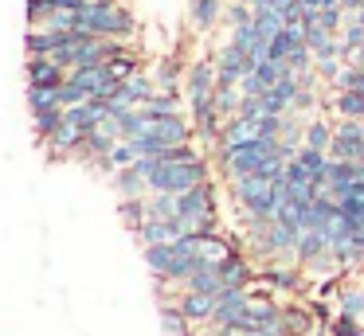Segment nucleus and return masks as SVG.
<instances>
[{
    "label": "nucleus",
    "mask_w": 364,
    "mask_h": 336,
    "mask_svg": "<svg viewBox=\"0 0 364 336\" xmlns=\"http://www.w3.org/2000/svg\"><path fill=\"white\" fill-rule=\"evenodd\" d=\"M79 28L102 39H129L134 36V12L122 8L118 0H87L79 8Z\"/></svg>",
    "instance_id": "nucleus-1"
},
{
    "label": "nucleus",
    "mask_w": 364,
    "mask_h": 336,
    "mask_svg": "<svg viewBox=\"0 0 364 336\" xmlns=\"http://www.w3.org/2000/svg\"><path fill=\"white\" fill-rule=\"evenodd\" d=\"M208 184V164L200 161H184V164H161L149 176V192H168V195H184L188 188Z\"/></svg>",
    "instance_id": "nucleus-2"
},
{
    "label": "nucleus",
    "mask_w": 364,
    "mask_h": 336,
    "mask_svg": "<svg viewBox=\"0 0 364 336\" xmlns=\"http://www.w3.org/2000/svg\"><path fill=\"white\" fill-rule=\"evenodd\" d=\"M333 161H360L364 156V121H348L341 117L337 133H333V145H329Z\"/></svg>",
    "instance_id": "nucleus-3"
},
{
    "label": "nucleus",
    "mask_w": 364,
    "mask_h": 336,
    "mask_svg": "<svg viewBox=\"0 0 364 336\" xmlns=\"http://www.w3.org/2000/svg\"><path fill=\"white\" fill-rule=\"evenodd\" d=\"M67 75H71V70H67L63 63H55L51 55H32V59L24 63L28 86H51V90H59V86L67 82Z\"/></svg>",
    "instance_id": "nucleus-4"
},
{
    "label": "nucleus",
    "mask_w": 364,
    "mask_h": 336,
    "mask_svg": "<svg viewBox=\"0 0 364 336\" xmlns=\"http://www.w3.org/2000/svg\"><path fill=\"white\" fill-rule=\"evenodd\" d=\"M192 121L184 114H168V117H149V129L141 133V137H157L165 141V145H184V141H192Z\"/></svg>",
    "instance_id": "nucleus-5"
},
{
    "label": "nucleus",
    "mask_w": 364,
    "mask_h": 336,
    "mask_svg": "<svg viewBox=\"0 0 364 336\" xmlns=\"http://www.w3.org/2000/svg\"><path fill=\"white\" fill-rule=\"evenodd\" d=\"M247 305H251V289H220L215 297V325L220 328H231L247 317Z\"/></svg>",
    "instance_id": "nucleus-6"
},
{
    "label": "nucleus",
    "mask_w": 364,
    "mask_h": 336,
    "mask_svg": "<svg viewBox=\"0 0 364 336\" xmlns=\"http://www.w3.org/2000/svg\"><path fill=\"white\" fill-rule=\"evenodd\" d=\"M184 94H188V102L212 98L215 94V59L188 63V70H184Z\"/></svg>",
    "instance_id": "nucleus-7"
},
{
    "label": "nucleus",
    "mask_w": 364,
    "mask_h": 336,
    "mask_svg": "<svg viewBox=\"0 0 364 336\" xmlns=\"http://www.w3.org/2000/svg\"><path fill=\"white\" fill-rule=\"evenodd\" d=\"M71 78L79 86H87L90 94H95V98H114V94H118V78L110 75V67H106V63H98V67H79V70H71Z\"/></svg>",
    "instance_id": "nucleus-8"
},
{
    "label": "nucleus",
    "mask_w": 364,
    "mask_h": 336,
    "mask_svg": "<svg viewBox=\"0 0 364 336\" xmlns=\"http://www.w3.org/2000/svg\"><path fill=\"white\" fill-rule=\"evenodd\" d=\"M122 141V133H118V121H114V117H106V121H98L95 129L87 133V141H82V148L79 153H87V156H110V148L118 145Z\"/></svg>",
    "instance_id": "nucleus-9"
},
{
    "label": "nucleus",
    "mask_w": 364,
    "mask_h": 336,
    "mask_svg": "<svg viewBox=\"0 0 364 336\" xmlns=\"http://www.w3.org/2000/svg\"><path fill=\"white\" fill-rule=\"evenodd\" d=\"M134 234L141 246H157V242H176L184 231H181V219H145Z\"/></svg>",
    "instance_id": "nucleus-10"
},
{
    "label": "nucleus",
    "mask_w": 364,
    "mask_h": 336,
    "mask_svg": "<svg viewBox=\"0 0 364 336\" xmlns=\"http://www.w3.org/2000/svg\"><path fill=\"white\" fill-rule=\"evenodd\" d=\"M82 141H87V129H79L75 121H63L48 141H43V145H48L51 156H71V153H79V148H82Z\"/></svg>",
    "instance_id": "nucleus-11"
},
{
    "label": "nucleus",
    "mask_w": 364,
    "mask_h": 336,
    "mask_svg": "<svg viewBox=\"0 0 364 336\" xmlns=\"http://www.w3.org/2000/svg\"><path fill=\"white\" fill-rule=\"evenodd\" d=\"M228 188H231V200H239V207H243V203H251V200H259V195H267L270 188H274V180L262 176V172H251V176L228 180Z\"/></svg>",
    "instance_id": "nucleus-12"
},
{
    "label": "nucleus",
    "mask_w": 364,
    "mask_h": 336,
    "mask_svg": "<svg viewBox=\"0 0 364 336\" xmlns=\"http://www.w3.org/2000/svg\"><path fill=\"white\" fill-rule=\"evenodd\" d=\"M176 305H181V313L192 320V325H204V320L215 317V297L212 293H196V289H184L181 297H176Z\"/></svg>",
    "instance_id": "nucleus-13"
},
{
    "label": "nucleus",
    "mask_w": 364,
    "mask_h": 336,
    "mask_svg": "<svg viewBox=\"0 0 364 336\" xmlns=\"http://www.w3.org/2000/svg\"><path fill=\"white\" fill-rule=\"evenodd\" d=\"M231 254H235V242H231L223 231L200 234V262H204V266H215V270H220V266L228 262Z\"/></svg>",
    "instance_id": "nucleus-14"
},
{
    "label": "nucleus",
    "mask_w": 364,
    "mask_h": 336,
    "mask_svg": "<svg viewBox=\"0 0 364 336\" xmlns=\"http://www.w3.org/2000/svg\"><path fill=\"white\" fill-rule=\"evenodd\" d=\"M110 117V106H106V98H90V102H79V106H67V121H75L79 129H95L98 121H106Z\"/></svg>",
    "instance_id": "nucleus-15"
},
{
    "label": "nucleus",
    "mask_w": 364,
    "mask_h": 336,
    "mask_svg": "<svg viewBox=\"0 0 364 336\" xmlns=\"http://www.w3.org/2000/svg\"><path fill=\"white\" fill-rule=\"evenodd\" d=\"M223 20V0H188V23L192 31H212Z\"/></svg>",
    "instance_id": "nucleus-16"
},
{
    "label": "nucleus",
    "mask_w": 364,
    "mask_h": 336,
    "mask_svg": "<svg viewBox=\"0 0 364 336\" xmlns=\"http://www.w3.org/2000/svg\"><path fill=\"white\" fill-rule=\"evenodd\" d=\"M220 278H223V289H251L255 270H251V262H247V258L235 250V254L220 266Z\"/></svg>",
    "instance_id": "nucleus-17"
},
{
    "label": "nucleus",
    "mask_w": 364,
    "mask_h": 336,
    "mask_svg": "<svg viewBox=\"0 0 364 336\" xmlns=\"http://www.w3.org/2000/svg\"><path fill=\"white\" fill-rule=\"evenodd\" d=\"M329 246H333V242H329V234H325V231H301L298 246H294V258H298L301 266H309L314 258H321Z\"/></svg>",
    "instance_id": "nucleus-18"
},
{
    "label": "nucleus",
    "mask_w": 364,
    "mask_h": 336,
    "mask_svg": "<svg viewBox=\"0 0 364 336\" xmlns=\"http://www.w3.org/2000/svg\"><path fill=\"white\" fill-rule=\"evenodd\" d=\"M114 192H118L122 200H141V195L149 192V180H145L134 164H129V168L114 172Z\"/></svg>",
    "instance_id": "nucleus-19"
},
{
    "label": "nucleus",
    "mask_w": 364,
    "mask_h": 336,
    "mask_svg": "<svg viewBox=\"0 0 364 336\" xmlns=\"http://www.w3.org/2000/svg\"><path fill=\"white\" fill-rule=\"evenodd\" d=\"M184 289H196V293H212V297H220V289H223V278H220V270H215V266H204V262H200L196 270L188 273V281H184Z\"/></svg>",
    "instance_id": "nucleus-20"
},
{
    "label": "nucleus",
    "mask_w": 364,
    "mask_h": 336,
    "mask_svg": "<svg viewBox=\"0 0 364 336\" xmlns=\"http://www.w3.org/2000/svg\"><path fill=\"white\" fill-rule=\"evenodd\" d=\"M282 28H286V20H282V12H278V8H270V4L255 8V36H259L262 43H270V39H274Z\"/></svg>",
    "instance_id": "nucleus-21"
},
{
    "label": "nucleus",
    "mask_w": 364,
    "mask_h": 336,
    "mask_svg": "<svg viewBox=\"0 0 364 336\" xmlns=\"http://www.w3.org/2000/svg\"><path fill=\"white\" fill-rule=\"evenodd\" d=\"M141 250H145V266H149L153 278H168V270H173V258H176L173 242H157V246H141Z\"/></svg>",
    "instance_id": "nucleus-22"
},
{
    "label": "nucleus",
    "mask_w": 364,
    "mask_h": 336,
    "mask_svg": "<svg viewBox=\"0 0 364 336\" xmlns=\"http://www.w3.org/2000/svg\"><path fill=\"white\" fill-rule=\"evenodd\" d=\"M184 70L188 67H181V59L176 55H168V59H161V67H157V90H176V86H184Z\"/></svg>",
    "instance_id": "nucleus-23"
},
{
    "label": "nucleus",
    "mask_w": 364,
    "mask_h": 336,
    "mask_svg": "<svg viewBox=\"0 0 364 336\" xmlns=\"http://www.w3.org/2000/svg\"><path fill=\"white\" fill-rule=\"evenodd\" d=\"M161 332L165 336H188L192 320L181 313V305H161Z\"/></svg>",
    "instance_id": "nucleus-24"
},
{
    "label": "nucleus",
    "mask_w": 364,
    "mask_h": 336,
    "mask_svg": "<svg viewBox=\"0 0 364 336\" xmlns=\"http://www.w3.org/2000/svg\"><path fill=\"white\" fill-rule=\"evenodd\" d=\"M106 67H110V75L118 78V82H126V78H134V75H141V63H137V51H118V55H110L106 59Z\"/></svg>",
    "instance_id": "nucleus-25"
},
{
    "label": "nucleus",
    "mask_w": 364,
    "mask_h": 336,
    "mask_svg": "<svg viewBox=\"0 0 364 336\" xmlns=\"http://www.w3.org/2000/svg\"><path fill=\"white\" fill-rule=\"evenodd\" d=\"M63 121H67V109H63V106H51V109H40V114H32L36 137H43V141H48V137H51V133H55Z\"/></svg>",
    "instance_id": "nucleus-26"
},
{
    "label": "nucleus",
    "mask_w": 364,
    "mask_h": 336,
    "mask_svg": "<svg viewBox=\"0 0 364 336\" xmlns=\"http://www.w3.org/2000/svg\"><path fill=\"white\" fill-rule=\"evenodd\" d=\"M333 109H337L341 117H348V121H364V94L341 90L337 98H333Z\"/></svg>",
    "instance_id": "nucleus-27"
},
{
    "label": "nucleus",
    "mask_w": 364,
    "mask_h": 336,
    "mask_svg": "<svg viewBox=\"0 0 364 336\" xmlns=\"http://www.w3.org/2000/svg\"><path fill=\"white\" fill-rule=\"evenodd\" d=\"M333 133H337V125H329V121H321V117H314V121L306 125V137H301V145H314V148H325V153H329Z\"/></svg>",
    "instance_id": "nucleus-28"
},
{
    "label": "nucleus",
    "mask_w": 364,
    "mask_h": 336,
    "mask_svg": "<svg viewBox=\"0 0 364 336\" xmlns=\"http://www.w3.org/2000/svg\"><path fill=\"white\" fill-rule=\"evenodd\" d=\"M118 215H122V223H126L129 231H137V227L149 219V203H145V195H141V200H122L118 203Z\"/></svg>",
    "instance_id": "nucleus-29"
},
{
    "label": "nucleus",
    "mask_w": 364,
    "mask_h": 336,
    "mask_svg": "<svg viewBox=\"0 0 364 336\" xmlns=\"http://www.w3.org/2000/svg\"><path fill=\"white\" fill-rule=\"evenodd\" d=\"M215 109H220L223 117H235L239 114V106H243V90L239 86H215Z\"/></svg>",
    "instance_id": "nucleus-30"
},
{
    "label": "nucleus",
    "mask_w": 364,
    "mask_h": 336,
    "mask_svg": "<svg viewBox=\"0 0 364 336\" xmlns=\"http://www.w3.org/2000/svg\"><path fill=\"white\" fill-rule=\"evenodd\" d=\"M145 114L149 117H168V114H181V109H176V90H157L153 94L149 102H145Z\"/></svg>",
    "instance_id": "nucleus-31"
},
{
    "label": "nucleus",
    "mask_w": 364,
    "mask_h": 336,
    "mask_svg": "<svg viewBox=\"0 0 364 336\" xmlns=\"http://www.w3.org/2000/svg\"><path fill=\"white\" fill-rule=\"evenodd\" d=\"M51 106H63V102H59V90H51V86H28V109H32V114L51 109Z\"/></svg>",
    "instance_id": "nucleus-32"
},
{
    "label": "nucleus",
    "mask_w": 364,
    "mask_h": 336,
    "mask_svg": "<svg viewBox=\"0 0 364 336\" xmlns=\"http://www.w3.org/2000/svg\"><path fill=\"white\" fill-rule=\"evenodd\" d=\"M262 281H270V286H278V289H298L301 286L298 270H290V266H267V270H262Z\"/></svg>",
    "instance_id": "nucleus-33"
},
{
    "label": "nucleus",
    "mask_w": 364,
    "mask_h": 336,
    "mask_svg": "<svg viewBox=\"0 0 364 336\" xmlns=\"http://www.w3.org/2000/svg\"><path fill=\"white\" fill-rule=\"evenodd\" d=\"M223 23H228V28H239V23H255V8L247 4V0H231V4L223 8Z\"/></svg>",
    "instance_id": "nucleus-34"
},
{
    "label": "nucleus",
    "mask_w": 364,
    "mask_h": 336,
    "mask_svg": "<svg viewBox=\"0 0 364 336\" xmlns=\"http://www.w3.org/2000/svg\"><path fill=\"white\" fill-rule=\"evenodd\" d=\"M90 98H95V94H90L87 86H79L71 75H67V82L59 86V102H63V109L67 106H79V102H90Z\"/></svg>",
    "instance_id": "nucleus-35"
},
{
    "label": "nucleus",
    "mask_w": 364,
    "mask_h": 336,
    "mask_svg": "<svg viewBox=\"0 0 364 336\" xmlns=\"http://www.w3.org/2000/svg\"><path fill=\"white\" fill-rule=\"evenodd\" d=\"M184 161H200V148L192 145V141H184V145H168L165 153H161V164H184Z\"/></svg>",
    "instance_id": "nucleus-36"
},
{
    "label": "nucleus",
    "mask_w": 364,
    "mask_h": 336,
    "mask_svg": "<svg viewBox=\"0 0 364 336\" xmlns=\"http://www.w3.org/2000/svg\"><path fill=\"white\" fill-rule=\"evenodd\" d=\"M341 313L360 320L364 317V289H345V293H341Z\"/></svg>",
    "instance_id": "nucleus-37"
},
{
    "label": "nucleus",
    "mask_w": 364,
    "mask_h": 336,
    "mask_svg": "<svg viewBox=\"0 0 364 336\" xmlns=\"http://www.w3.org/2000/svg\"><path fill=\"white\" fill-rule=\"evenodd\" d=\"M282 320H286V328H290V336H301V332H309V313L306 309H282Z\"/></svg>",
    "instance_id": "nucleus-38"
},
{
    "label": "nucleus",
    "mask_w": 364,
    "mask_h": 336,
    "mask_svg": "<svg viewBox=\"0 0 364 336\" xmlns=\"http://www.w3.org/2000/svg\"><path fill=\"white\" fill-rule=\"evenodd\" d=\"M55 12V0H28V28H40Z\"/></svg>",
    "instance_id": "nucleus-39"
},
{
    "label": "nucleus",
    "mask_w": 364,
    "mask_h": 336,
    "mask_svg": "<svg viewBox=\"0 0 364 336\" xmlns=\"http://www.w3.org/2000/svg\"><path fill=\"white\" fill-rule=\"evenodd\" d=\"M329 332H333V336H364L360 325H356V317H345V313H341V317L329 325Z\"/></svg>",
    "instance_id": "nucleus-40"
},
{
    "label": "nucleus",
    "mask_w": 364,
    "mask_h": 336,
    "mask_svg": "<svg viewBox=\"0 0 364 336\" xmlns=\"http://www.w3.org/2000/svg\"><path fill=\"white\" fill-rule=\"evenodd\" d=\"M255 39H259V36H255V23H239V28H231V39H228V43H235V47H243V51H247Z\"/></svg>",
    "instance_id": "nucleus-41"
},
{
    "label": "nucleus",
    "mask_w": 364,
    "mask_h": 336,
    "mask_svg": "<svg viewBox=\"0 0 364 336\" xmlns=\"http://www.w3.org/2000/svg\"><path fill=\"white\" fill-rule=\"evenodd\" d=\"M82 4H87V0H55V8H71V12H79Z\"/></svg>",
    "instance_id": "nucleus-42"
},
{
    "label": "nucleus",
    "mask_w": 364,
    "mask_h": 336,
    "mask_svg": "<svg viewBox=\"0 0 364 336\" xmlns=\"http://www.w3.org/2000/svg\"><path fill=\"white\" fill-rule=\"evenodd\" d=\"M353 20H356V23H364V0H360V8L353 12Z\"/></svg>",
    "instance_id": "nucleus-43"
},
{
    "label": "nucleus",
    "mask_w": 364,
    "mask_h": 336,
    "mask_svg": "<svg viewBox=\"0 0 364 336\" xmlns=\"http://www.w3.org/2000/svg\"><path fill=\"white\" fill-rule=\"evenodd\" d=\"M188 336H212V332H188Z\"/></svg>",
    "instance_id": "nucleus-44"
},
{
    "label": "nucleus",
    "mask_w": 364,
    "mask_h": 336,
    "mask_svg": "<svg viewBox=\"0 0 364 336\" xmlns=\"http://www.w3.org/2000/svg\"><path fill=\"white\" fill-rule=\"evenodd\" d=\"M301 336H309V332H301Z\"/></svg>",
    "instance_id": "nucleus-45"
}]
</instances>
